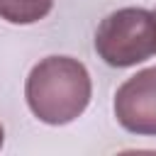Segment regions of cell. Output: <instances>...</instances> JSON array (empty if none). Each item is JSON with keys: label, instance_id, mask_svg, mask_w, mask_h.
<instances>
[{"label": "cell", "instance_id": "8992f818", "mask_svg": "<svg viewBox=\"0 0 156 156\" xmlns=\"http://www.w3.org/2000/svg\"><path fill=\"white\" fill-rule=\"evenodd\" d=\"M154 17H156V12H154Z\"/></svg>", "mask_w": 156, "mask_h": 156}, {"label": "cell", "instance_id": "3957f363", "mask_svg": "<svg viewBox=\"0 0 156 156\" xmlns=\"http://www.w3.org/2000/svg\"><path fill=\"white\" fill-rule=\"evenodd\" d=\"M115 117L132 134L156 136V66L139 71L117 88Z\"/></svg>", "mask_w": 156, "mask_h": 156}, {"label": "cell", "instance_id": "277c9868", "mask_svg": "<svg viewBox=\"0 0 156 156\" xmlns=\"http://www.w3.org/2000/svg\"><path fill=\"white\" fill-rule=\"evenodd\" d=\"M54 0H0V17L12 24H34L44 20Z\"/></svg>", "mask_w": 156, "mask_h": 156}, {"label": "cell", "instance_id": "5b68a950", "mask_svg": "<svg viewBox=\"0 0 156 156\" xmlns=\"http://www.w3.org/2000/svg\"><path fill=\"white\" fill-rule=\"evenodd\" d=\"M2 139H5V132H2V124H0V146H2Z\"/></svg>", "mask_w": 156, "mask_h": 156}, {"label": "cell", "instance_id": "7a4b0ae2", "mask_svg": "<svg viewBox=\"0 0 156 156\" xmlns=\"http://www.w3.org/2000/svg\"><path fill=\"white\" fill-rule=\"evenodd\" d=\"M95 51L115 68L146 61L156 51V17L141 7H122L107 15L98 24Z\"/></svg>", "mask_w": 156, "mask_h": 156}, {"label": "cell", "instance_id": "6da1fadb", "mask_svg": "<svg viewBox=\"0 0 156 156\" xmlns=\"http://www.w3.org/2000/svg\"><path fill=\"white\" fill-rule=\"evenodd\" d=\"M88 68L71 56H46L27 76L24 98L32 115L46 124H68L90 102Z\"/></svg>", "mask_w": 156, "mask_h": 156}]
</instances>
